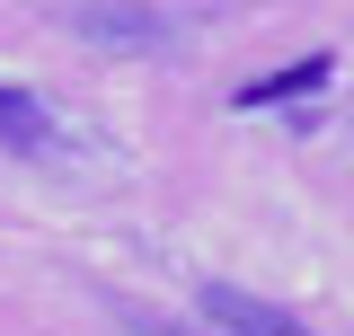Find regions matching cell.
Segmentation results:
<instances>
[{
    "mask_svg": "<svg viewBox=\"0 0 354 336\" xmlns=\"http://www.w3.org/2000/svg\"><path fill=\"white\" fill-rule=\"evenodd\" d=\"M328 53H301V62H283V71H266V80H239V106H292V97H319L328 88Z\"/></svg>",
    "mask_w": 354,
    "mask_h": 336,
    "instance_id": "cell-2",
    "label": "cell"
},
{
    "mask_svg": "<svg viewBox=\"0 0 354 336\" xmlns=\"http://www.w3.org/2000/svg\"><path fill=\"white\" fill-rule=\"evenodd\" d=\"M0 142H18V151L44 142V106L27 97V88H9V80H0Z\"/></svg>",
    "mask_w": 354,
    "mask_h": 336,
    "instance_id": "cell-3",
    "label": "cell"
},
{
    "mask_svg": "<svg viewBox=\"0 0 354 336\" xmlns=\"http://www.w3.org/2000/svg\"><path fill=\"white\" fill-rule=\"evenodd\" d=\"M204 328H213V336H310L292 310L239 292V283H204Z\"/></svg>",
    "mask_w": 354,
    "mask_h": 336,
    "instance_id": "cell-1",
    "label": "cell"
}]
</instances>
